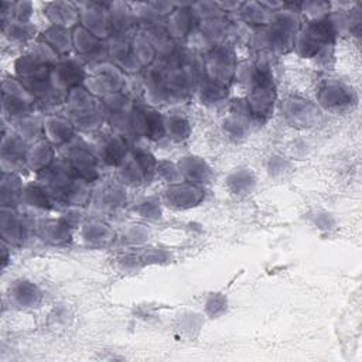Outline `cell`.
<instances>
[{
	"label": "cell",
	"instance_id": "484cf974",
	"mask_svg": "<svg viewBox=\"0 0 362 362\" xmlns=\"http://www.w3.org/2000/svg\"><path fill=\"white\" fill-rule=\"evenodd\" d=\"M54 146L44 137L31 143L27 148L25 163L27 168L40 174L54 161Z\"/></svg>",
	"mask_w": 362,
	"mask_h": 362
},
{
	"label": "cell",
	"instance_id": "74e56055",
	"mask_svg": "<svg viewBox=\"0 0 362 362\" xmlns=\"http://www.w3.org/2000/svg\"><path fill=\"white\" fill-rule=\"evenodd\" d=\"M228 88L229 86H225V85L212 82L206 78H202L197 86V90H198V96L202 103H216L226 98Z\"/></svg>",
	"mask_w": 362,
	"mask_h": 362
},
{
	"label": "cell",
	"instance_id": "cb8c5ba5",
	"mask_svg": "<svg viewBox=\"0 0 362 362\" xmlns=\"http://www.w3.org/2000/svg\"><path fill=\"white\" fill-rule=\"evenodd\" d=\"M178 170L184 181L201 185L209 181L212 171L208 163L197 156H184L178 163Z\"/></svg>",
	"mask_w": 362,
	"mask_h": 362
},
{
	"label": "cell",
	"instance_id": "2e32d148",
	"mask_svg": "<svg viewBox=\"0 0 362 362\" xmlns=\"http://www.w3.org/2000/svg\"><path fill=\"white\" fill-rule=\"evenodd\" d=\"M103 113L105 119L116 129V133L130 132V119L134 109L133 102L120 93L110 95L103 99Z\"/></svg>",
	"mask_w": 362,
	"mask_h": 362
},
{
	"label": "cell",
	"instance_id": "277c9868",
	"mask_svg": "<svg viewBox=\"0 0 362 362\" xmlns=\"http://www.w3.org/2000/svg\"><path fill=\"white\" fill-rule=\"evenodd\" d=\"M157 160L144 148L133 147L119 165V178L122 184L136 187L148 182L157 170Z\"/></svg>",
	"mask_w": 362,
	"mask_h": 362
},
{
	"label": "cell",
	"instance_id": "7a4b0ae2",
	"mask_svg": "<svg viewBox=\"0 0 362 362\" xmlns=\"http://www.w3.org/2000/svg\"><path fill=\"white\" fill-rule=\"evenodd\" d=\"M66 116L75 127L83 130L98 129L105 119L103 105L83 85L71 89L65 96Z\"/></svg>",
	"mask_w": 362,
	"mask_h": 362
},
{
	"label": "cell",
	"instance_id": "d4e9b609",
	"mask_svg": "<svg viewBox=\"0 0 362 362\" xmlns=\"http://www.w3.org/2000/svg\"><path fill=\"white\" fill-rule=\"evenodd\" d=\"M40 238L51 245H66L71 240V225L62 219H42L35 223Z\"/></svg>",
	"mask_w": 362,
	"mask_h": 362
},
{
	"label": "cell",
	"instance_id": "60d3db41",
	"mask_svg": "<svg viewBox=\"0 0 362 362\" xmlns=\"http://www.w3.org/2000/svg\"><path fill=\"white\" fill-rule=\"evenodd\" d=\"M156 174L163 177L168 184H175V182L184 181L182 175L178 170V165L173 164V163H168V161H158Z\"/></svg>",
	"mask_w": 362,
	"mask_h": 362
},
{
	"label": "cell",
	"instance_id": "f35d334b",
	"mask_svg": "<svg viewBox=\"0 0 362 362\" xmlns=\"http://www.w3.org/2000/svg\"><path fill=\"white\" fill-rule=\"evenodd\" d=\"M228 187L235 194H247L256 185L255 174L247 168H239L233 171L228 178Z\"/></svg>",
	"mask_w": 362,
	"mask_h": 362
},
{
	"label": "cell",
	"instance_id": "9a60e30c",
	"mask_svg": "<svg viewBox=\"0 0 362 362\" xmlns=\"http://www.w3.org/2000/svg\"><path fill=\"white\" fill-rule=\"evenodd\" d=\"M204 188L201 185L181 181L175 184H168L163 191L161 199L165 205L175 209H188L198 205L204 199Z\"/></svg>",
	"mask_w": 362,
	"mask_h": 362
},
{
	"label": "cell",
	"instance_id": "30bf717a",
	"mask_svg": "<svg viewBox=\"0 0 362 362\" xmlns=\"http://www.w3.org/2000/svg\"><path fill=\"white\" fill-rule=\"evenodd\" d=\"M85 78H86V74H85L82 61L72 57L59 58V61L51 68V74H49L52 86L64 96H66V93L71 89L79 85H83Z\"/></svg>",
	"mask_w": 362,
	"mask_h": 362
},
{
	"label": "cell",
	"instance_id": "8fae6325",
	"mask_svg": "<svg viewBox=\"0 0 362 362\" xmlns=\"http://www.w3.org/2000/svg\"><path fill=\"white\" fill-rule=\"evenodd\" d=\"M130 132L148 140H160L165 136L164 116L148 106H134L130 119Z\"/></svg>",
	"mask_w": 362,
	"mask_h": 362
},
{
	"label": "cell",
	"instance_id": "44dd1931",
	"mask_svg": "<svg viewBox=\"0 0 362 362\" xmlns=\"http://www.w3.org/2000/svg\"><path fill=\"white\" fill-rule=\"evenodd\" d=\"M74 48L78 51L82 59H92L96 64L103 62V57L107 55V45L102 42V40L92 35L83 27L78 25L72 31Z\"/></svg>",
	"mask_w": 362,
	"mask_h": 362
},
{
	"label": "cell",
	"instance_id": "ac0fdd59",
	"mask_svg": "<svg viewBox=\"0 0 362 362\" xmlns=\"http://www.w3.org/2000/svg\"><path fill=\"white\" fill-rule=\"evenodd\" d=\"M93 150L99 161L110 167H119L129 151L126 139L120 133L103 134Z\"/></svg>",
	"mask_w": 362,
	"mask_h": 362
},
{
	"label": "cell",
	"instance_id": "d6a6232c",
	"mask_svg": "<svg viewBox=\"0 0 362 362\" xmlns=\"http://www.w3.org/2000/svg\"><path fill=\"white\" fill-rule=\"evenodd\" d=\"M132 52L141 68H148L156 61V49L146 33H137L132 40Z\"/></svg>",
	"mask_w": 362,
	"mask_h": 362
},
{
	"label": "cell",
	"instance_id": "6da1fadb",
	"mask_svg": "<svg viewBox=\"0 0 362 362\" xmlns=\"http://www.w3.org/2000/svg\"><path fill=\"white\" fill-rule=\"evenodd\" d=\"M235 78L245 83L247 96L246 105L253 117L260 122L267 119L274 107L277 92L273 75L266 65L245 64L238 65Z\"/></svg>",
	"mask_w": 362,
	"mask_h": 362
},
{
	"label": "cell",
	"instance_id": "f1b7e54d",
	"mask_svg": "<svg viewBox=\"0 0 362 362\" xmlns=\"http://www.w3.org/2000/svg\"><path fill=\"white\" fill-rule=\"evenodd\" d=\"M107 10H109V16H110L113 34L126 35L129 28H132V25L137 21L136 13L126 3H119V1L110 3V4H107Z\"/></svg>",
	"mask_w": 362,
	"mask_h": 362
},
{
	"label": "cell",
	"instance_id": "4316f807",
	"mask_svg": "<svg viewBox=\"0 0 362 362\" xmlns=\"http://www.w3.org/2000/svg\"><path fill=\"white\" fill-rule=\"evenodd\" d=\"M24 185L16 173L1 171L0 181V204L3 208H17L21 204Z\"/></svg>",
	"mask_w": 362,
	"mask_h": 362
},
{
	"label": "cell",
	"instance_id": "4dcf8cb0",
	"mask_svg": "<svg viewBox=\"0 0 362 362\" xmlns=\"http://www.w3.org/2000/svg\"><path fill=\"white\" fill-rule=\"evenodd\" d=\"M42 40L59 55L64 57L66 55L72 48H74V41H72V33L66 28L61 27H54L51 25L47 28L42 34Z\"/></svg>",
	"mask_w": 362,
	"mask_h": 362
},
{
	"label": "cell",
	"instance_id": "3957f363",
	"mask_svg": "<svg viewBox=\"0 0 362 362\" xmlns=\"http://www.w3.org/2000/svg\"><path fill=\"white\" fill-rule=\"evenodd\" d=\"M335 35L337 31L329 17L307 21V24L297 31L293 48L300 57L315 58L322 48L334 45Z\"/></svg>",
	"mask_w": 362,
	"mask_h": 362
},
{
	"label": "cell",
	"instance_id": "7bdbcfd3",
	"mask_svg": "<svg viewBox=\"0 0 362 362\" xmlns=\"http://www.w3.org/2000/svg\"><path fill=\"white\" fill-rule=\"evenodd\" d=\"M219 304H226V303H225V300H223L222 297H219V296H212V297H209L208 301H206V308H208V311H209L211 314H212V311H214V315H218V314H219V311H218Z\"/></svg>",
	"mask_w": 362,
	"mask_h": 362
},
{
	"label": "cell",
	"instance_id": "d6986e66",
	"mask_svg": "<svg viewBox=\"0 0 362 362\" xmlns=\"http://www.w3.org/2000/svg\"><path fill=\"white\" fill-rule=\"evenodd\" d=\"M284 119L297 127L313 126L318 120V109L308 100L301 98H288L281 105Z\"/></svg>",
	"mask_w": 362,
	"mask_h": 362
},
{
	"label": "cell",
	"instance_id": "836d02e7",
	"mask_svg": "<svg viewBox=\"0 0 362 362\" xmlns=\"http://www.w3.org/2000/svg\"><path fill=\"white\" fill-rule=\"evenodd\" d=\"M240 16L242 18L250 24V25H256L259 27H266L272 18V13L270 10H267L264 6H262V3H256V1H250V3H242L239 7Z\"/></svg>",
	"mask_w": 362,
	"mask_h": 362
},
{
	"label": "cell",
	"instance_id": "ffe728a7",
	"mask_svg": "<svg viewBox=\"0 0 362 362\" xmlns=\"http://www.w3.org/2000/svg\"><path fill=\"white\" fill-rule=\"evenodd\" d=\"M75 126L68 116L48 115L42 119V136L52 146H65L75 136Z\"/></svg>",
	"mask_w": 362,
	"mask_h": 362
},
{
	"label": "cell",
	"instance_id": "1f68e13d",
	"mask_svg": "<svg viewBox=\"0 0 362 362\" xmlns=\"http://www.w3.org/2000/svg\"><path fill=\"white\" fill-rule=\"evenodd\" d=\"M54 201L48 195V192L40 185V184H28L24 187L23 197H21V205L30 208V209H38V211H47L52 206Z\"/></svg>",
	"mask_w": 362,
	"mask_h": 362
},
{
	"label": "cell",
	"instance_id": "e0dca14e",
	"mask_svg": "<svg viewBox=\"0 0 362 362\" xmlns=\"http://www.w3.org/2000/svg\"><path fill=\"white\" fill-rule=\"evenodd\" d=\"M192 4H174V10L167 16L164 27L173 40H180L191 35L195 31L199 20L191 8Z\"/></svg>",
	"mask_w": 362,
	"mask_h": 362
},
{
	"label": "cell",
	"instance_id": "b9f144b4",
	"mask_svg": "<svg viewBox=\"0 0 362 362\" xmlns=\"http://www.w3.org/2000/svg\"><path fill=\"white\" fill-rule=\"evenodd\" d=\"M160 202L157 199H153V198H144L141 201H139L136 205H134V211L140 215V216H144V218H148V219H157L161 214L160 211Z\"/></svg>",
	"mask_w": 362,
	"mask_h": 362
},
{
	"label": "cell",
	"instance_id": "f546056e",
	"mask_svg": "<svg viewBox=\"0 0 362 362\" xmlns=\"http://www.w3.org/2000/svg\"><path fill=\"white\" fill-rule=\"evenodd\" d=\"M81 235L88 245H95V246H103L109 243L115 236L112 228L107 223L98 219L83 223Z\"/></svg>",
	"mask_w": 362,
	"mask_h": 362
},
{
	"label": "cell",
	"instance_id": "ba28073f",
	"mask_svg": "<svg viewBox=\"0 0 362 362\" xmlns=\"http://www.w3.org/2000/svg\"><path fill=\"white\" fill-rule=\"evenodd\" d=\"M66 147L65 160L72 167V170L85 181L93 182L99 178V158L93 148L81 139H72Z\"/></svg>",
	"mask_w": 362,
	"mask_h": 362
},
{
	"label": "cell",
	"instance_id": "4fadbf2b",
	"mask_svg": "<svg viewBox=\"0 0 362 362\" xmlns=\"http://www.w3.org/2000/svg\"><path fill=\"white\" fill-rule=\"evenodd\" d=\"M30 222L16 211V208H3L0 211V233L1 240L10 247H20L30 233Z\"/></svg>",
	"mask_w": 362,
	"mask_h": 362
},
{
	"label": "cell",
	"instance_id": "5b68a950",
	"mask_svg": "<svg viewBox=\"0 0 362 362\" xmlns=\"http://www.w3.org/2000/svg\"><path fill=\"white\" fill-rule=\"evenodd\" d=\"M236 68L238 64L235 52L223 44L215 45L214 48L208 49L202 61L204 78L225 86H229V83L235 78Z\"/></svg>",
	"mask_w": 362,
	"mask_h": 362
},
{
	"label": "cell",
	"instance_id": "ab89813d",
	"mask_svg": "<svg viewBox=\"0 0 362 362\" xmlns=\"http://www.w3.org/2000/svg\"><path fill=\"white\" fill-rule=\"evenodd\" d=\"M329 4L325 1H307L301 4V11L307 16L308 21H315L328 17Z\"/></svg>",
	"mask_w": 362,
	"mask_h": 362
},
{
	"label": "cell",
	"instance_id": "e575fe53",
	"mask_svg": "<svg viewBox=\"0 0 362 362\" xmlns=\"http://www.w3.org/2000/svg\"><path fill=\"white\" fill-rule=\"evenodd\" d=\"M3 34L13 42L24 44L28 40H31L35 34V27L31 24V21H17V20H8L1 24Z\"/></svg>",
	"mask_w": 362,
	"mask_h": 362
},
{
	"label": "cell",
	"instance_id": "83f0119b",
	"mask_svg": "<svg viewBox=\"0 0 362 362\" xmlns=\"http://www.w3.org/2000/svg\"><path fill=\"white\" fill-rule=\"evenodd\" d=\"M10 303H13L18 308L35 307L41 300V291L38 287L27 280L14 281L8 290Z\"/></svg>",
	"mask_w": 362,
	"mask_h": 362
},
{
	"label": "cell",
	"instance_id": "52a82bcc",
	"mask_svg": "<svg viewBox=\"0 0 362 362\" xmlns=\"http://www.w3.org/2000/svg\"><path fill=\"white\" fill-rule=\"evenodd\" d=\"M3 116L10 120H17L33 113L35 98L17 78H8L1 85Z\"/></svg>",
	"mask_w": 362,
	"mask_h": 362
},
{
	"label": "cell",
	"instance_id": "d590c367",
	"mask_svg": "<svg viewBox=\"0 0 362 362\" xmlns=\"http://www.w3.org/2000/svg\"><path fill=\"white\" fill-rule=\"evenodd\" d=\"M164 129H165V136L175 143L187 140L191 133L189 122L180 115L164 116Z\"/></svg>",
	"mask_w": 362,
	"mask_h": 362
},
{
	"label": "cell",
	"instance_id": "603a6c76",
	"mask_svg": "<svg viewBox=\"0 0 362 362\" xmlns=\"http://www.w3.org/2000/svg\"><path fill=\"white\" fill-rule=\"evenodd\" d=\"M79 10L74 3L52 1L45 4V16L51 25L61 28H72L79 24Z\"/></svg>",
	"mask_w": 362,
	"mask_h": 362
},
{
	"label": "cell",
	"instance_id": "8d00e7d4",
	"mask_svg": "<svg viewBox=\"0 0 362 362\" xmlns=\"http://www.w3.org/2000/svg\"><path fill=\"white\" fill-rule=\"evenodd\" d=\"M27 143L37 141L42 136V120L35 117L33 113L16 120V130Z\"/></svg>",
	"mask_w": 362,
	"mask_h": 362
},
{
	"label": "cell",
	"instance_id": "5bb4252c",
	"mask_svg": "<svg viewBox=\"0 0 362 362\" xmlns=\"http://www.w3.org/2000/svg\"><path fill=\"white\" fill-rule=\"evenodd\" d=\"M79 25L99 40H109L113 34L107 4L86 3L79 8Z\"/></svg>",
	"mask_w": 362,
	"mask_h": 362
},
{
	"label": "cell",
	"instance_id": "7c38bea8",
	"mask_svg": "<svg viewBox=\"0 0 362 362\" xmlns=\"http://www.w3.org/2000/svg\"><path fill=\"white\" fill-rule=\"evenodd\" d=\"M28 143L17 133V132H6L3 127V137H1V148H0V158H1V171L16 173L24 167L27 168L25 154H27Z\"/></svg>",
	"mask_w": 362,
	"mask_h": 362
},
{
	"label": "cell",
	"instance_id": "7402d4cb",
	"mask_svg": "<svg viewBox=\"0 0 362 362\" xmlns=\"http://www.w3.org/2000/svg\"><path fill=\"white\" fill-rule=\"evenodd\" d=\"M126 202V194L120 184L117 182H107L102 184L96 188L92 195L89 204H92L98 211L112 212L120 208Z\"/></svg>",
	"mask_w": 362,
	"mask_h": 362
},
{
	"label": "cell",
	"instance_id": "8992f818",
	"mask_svg": "<svg viewBox=\"0 0 362 362\" xmlns=\"http://www.w3.org/2000/svg\"><path fill=\"white\" fill-rule=\"evenodd\" d=\"M83 86L96 98H107L120 93L124 88L123 71L112 62L95 64L92 74L85 78Z\"/></svg>",
	"mask_w": 362,
	"mask_h": 362
},
{
	"label": "cell",
	"instance_id": "9c48e42d",
	"mask_svg": "<svg viewBox=\"0 0 362 362\" xmlns=\"http://www.w3.org/2000/svg\"><path fill=\"white\" fill-rule=\"evenodd\" d=\"M318 103L329 112H341L356 102L354 89L339 79H325L317 89Z\"/></svg>",
	"mask_w": 362,
	"mask_h": 362
}]
</instances>
